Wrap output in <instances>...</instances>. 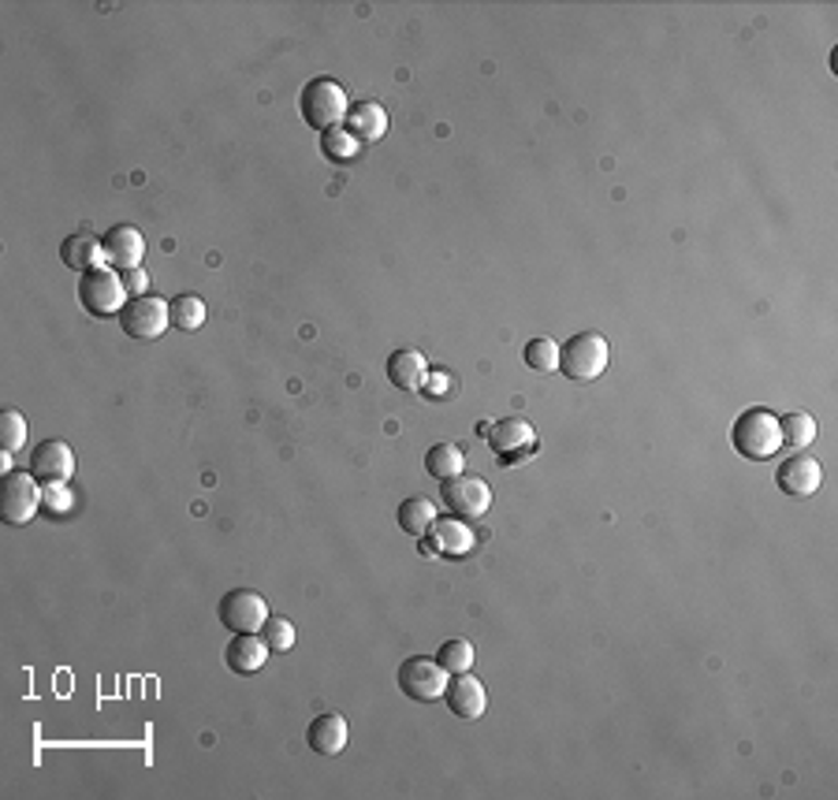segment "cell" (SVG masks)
I'll return each mask as SVG.
<instances>
[{"instance_id":"6da1fadb","label":"cell","mask_w":838,"mask_h":800,"mask_svg":"<svg viewBox=\"0 0 838 800\" xmlns=\"http://www.w3.org/2000/svg\"><path fill=\"white\" fill-rule=\"evenodd\" d=\"M299 112L313 131H321V134L336 131L350 112L347 89L328 75H313L299 94Z\"/></svg>"},{"instance_id":"7a4b0ae2","label":"cell","mask_w":838,"mask_h":800,"mask_svg":"<svg viewBox=\"0 0 838 800\" xmlns=\"http://www.w3.org/2000/svg\"><path fill=\"white\" fill-rule=\"evenodd\" d=\"M731 443H734V451L750 462L779 458V447H782L779 417L771 410H764V406H753V410L738 414V421L731 429Z\"/></svg>"},{"instance_id":"3957f363","label":"cell","mask_w":838,"mask_h":800,"mask_svg":"<svg viewBox=\"0 0 838 800\" xmlns=\"http://www.w3.org/2000/svg\"><path fill=\"white\" fill-rule=\"evenodd\" d=\"M608 358H611V347L600 332H578V335H571L566 347H559V372L585 384V380L603 377Z\"/></svg>"},{"instance_id":"277c9868","label":"cell","mask_w":838,"mask_h":800,"mask_svg":"<svg viewBox=\"0 0 838 800\" xmlns=\"http://www.w3.org/2000/svg\"><path fill=\"white\" fill-rule=\"evenodd\" d=\"M79 302H83V309L89 317H120L123 306L131 302L128 287H123V272H116V268L83 272Z\"/></svg>"},{"instance_id":"5b68a950","label":"cell","mask_w":838,"mask_h":800,"mask_svg":"<svg viewBox=\"0 0 838 800\" xmlns=\"http://www.w3.org/2000/svg\"><path fill=\"white\" fill-rule=\"evenodd\" d=\"M120 324H123V335H131L134 343H153L168 332L172 324V313H168V302L157 295H139L123 306L120 313Z\"/></svg>"},{"instance_id":"8992f818","label":"cell","mask_w":838,"mask_h":800,"mask_svg":"<svg viewBox=\"0 0 838 800\" xmlns=\"http://www.w3.org/2000/svg\"><path fill=\"white\" fill-rule=\"evenodd\" d=\"M41 511V485L34 473L12 469L4 473V499H0V514L8 525H26Z\"/></svg>"},{"instance_id":"52a82bcc","label":"cell","mask_w":838,"mask_h":800,"mask_svg":"<svg viewBox=\"0 0 838 800\" xmlns=\"http://www.w3.org/2000/svg\"><path fill=\"white\" fill-rule=\"evenodd\" d=\"M447 681H452V674H447L436 659H426V656H414L399 667V689L407 693V700H418V704L444 700Z\"/></svg>"},{"instance_id":"ba28073f","label":"cell","mask_w":838,"mask_h":800,"mask_svg":"<svg viewBox=\"0 0 838 800\" xmlns=\"http://www.w3.org/2000/svg\"><path fill=\"white\" fill-rule=\"evenodd\" d=\"M220 622L228 625L231 633H261L268 622L265 596L254 593V588H231V593L220 599Z\"/></svg>"},{"instance_id":"9c48e42d","label":"cell","mask_w":838,"mask_h":800,"mask_svg":"<svg viewBox=\"0 0 838 800\" xmlns=\"http://www.w3.org/2000/svg\"><path fill=\"white\" fill-rule=\"evenodd\" d=\"M444 503H447V511H452L455 517H463V522H477V517L489 514L492 488L484 485L481 477L463 473V477L444 480Z\"/></svg>"},{"instance_id":"30bf717a","label":"cell","mask_w":838,"mask_h":800,"mask_svg":"<svg viewBox=\"0 0 838 800\" xmlns=\"http://www.w3.org/2000/svg\"><path fill=\"white\" fill-rule=\"evenodd\" d=\"M477 548V536L463 517H436L426 533V554H444V559H466Z\"/></svg>"},{"instance_id":"8fae6325","label":"cell","mask_w":838,"mask_h":800,"mask_svg":"<svg viewBox=\"0 0 838 800\" xmlns=\"http://www.w3.org/2000/svg\"><path fill=\"white\" fill-rule=\"evenodd\" d=\"M775 485H779V492L794 495V499H809L819 492V485H824V469H819V462L813 458V454H790V458L779 462V473H775Z\"/></svg>"},{"instance_id":"7c38bea8","label":"cell","mask_w":838,"mask_h":800,"mask_svg":"<svg viewBox=\"0 0 838 800\" xmlns=\"http://www.w3.org/2000/svg\"><path fill=\"white\" fill-rule=\"evenodd\" d=\"M101 247H105V261L116 272L142 268V258H146V239H142V231L134 224H112L101 235Z\"/></svg>"},{"instance_id":"4fadbf2b","label":"cell","mask_w":838,"mask_h":800,"mask_svg":"<svg viewBox=\"0 0 838 800\" xmlns=\"http://www.w3.org/2000/svg\"><path fill=\"white\" fill-rule=\"evenodd\" d=\"M31 473L45 485H68L75 477V451L64 440H45L31 454Z\"/></svg>"},{"instance_id":"5bb4252c","label":"cell","mask_w":838,"mask_h":800,"mask_svg":"<svg viewBox=\"0 0 838 800\" xmlns=\"http://www.w3.org/2000/svg\"><path fill=\"white\" fill-rule=\"evenodd\" d=\"M306 741H310V749L318 752V756H324V760L339 756V752L347 749V741H350L347 718L339 715V712L318 715V718L310 723V730H306Z\"/></svg>"},{"instance_id":"9a60e30c","label":"cell","mask_w":838,"mask_h":800,"mask_svg":"<svg viewBox=\"0 0 838 800\" xmlns=\"http://www.w3.org/2000/svg\"><path fill=\"white\" fill-rule=\"evenodd\" d=\"M444 704L452 707L458 718H481L484 707H489V693H484L481 681L466 670V674H455L452 681H447Z\"/></svg>"},{"instance_id":"2e32d148","label":"cell","mask_w":838,"mask_h":800,"mask_svg":"<svg viewBox=\"0 0 838 800\" xmlns=\"http://www.w3.org/2000/svg\"><path fill=\"white\" fill-rule=\"evenodd\" d=\"M273 656V648L265 644V636L258 633H236V641L228 644L224 652V662H228L231 674H258L261 667Z\"/></svg>"},{"instance_id":"e0dca14e","label":"cell","mask_w":838,"mask_h":800,"mask_svg":"<svg viewBox=\"0 0 838 800\" xmlns=\"http://www.w3.org/2000/svg\"><path fill=\"white\" fill-rule=\"evenodd\" d=\"M429 361L421 350H395L387 358V380L399 391H426L429 384Z\"/></svg>"},{"instance_id":"ac0fdd59","label":"cell","mask_w":838,"mask_h":800,"mask_svg":"<svg viewBox=\"0 0 838 800\" xmlns=\"http://www.w3.org/2000/svg\"><path fill=\"white\" fill-rule=\"evenodd\" d=\"M60 258H64V265L75 268V272H94V268H101L105 247H101L97 235L75 231V235H68V239L60 242Z\"/></svg>"},{"instance_id":"d6986e66","label":"cell","mask_w":838,"mask_h":800,"mask_svg":"<svg viewBox=\"0 0 838 800\" xmlns=\"http://www.w3.org/2000/svg\"><path fill=\"white\" fill-rule=\"evenodd\" d=\"M347 134H355L358 142H376V139H384L387 134V112H384V105H376V102H358V105H350V112H347Z\"/></svg>"},{"instance_id":"ffe728a7","label":"cell","mask_w":838,"mask_h":800,"mask_svg":"<svg viewBox=\"0 0 838 800\" xmlns=\"http://www.w3.org/2000/svg\"><path fill=\"white\" fill-rule=\"evenodd\" d=\"M489 435H492L495 454H503V458H511V454H518V451H529L537 443V432L526 417H507V421L495 425Z\"/></svg>"},{"instance_id":"44dd1931","label":"cell","mask_w":838,"mask_h":800,"mask_svg":"<svg viewBox=\"0 0 838 800\" xmlns=\"http://www.w3.org/2000/svg\"><path fill=\"white\" fill-rule=\"evenodd\" d=\"M436 517H440L436 506H432V499H426V495L403 499L399 511H395V522H399V529L410 533V536H426Z\"/></svg>"},{"instance_id":"7402d4cb","label":"cell","mask_w":838,"mask_h":800,"mask_svg":"<svg viewBox=\"0 0 838 800\" xmlns=\"http://www.w3.org/2000/svg\"><path fill=\"white\" fill-rule=\"evenodd\" d=\"M426 473L436 480H452L466 473V454L458 443H432L426 451Z\"/></svg>"},{"instance_id":"603a6c76","label":"cell","mask_w":838,"mask_h":800,"mask_svg":"<svg viewBox=\"0 0 838 800\" xmlns=\"http://www.w3.org/2000/svg\"><path fill=\"white\" fill-rule=\"evenodd\" d=\"M168 313H172V329L179 332H197L205 324V302L197 295H176L168 302Z\"/></svg>"},{"instance_id":"cb8c5ba5","label":"cell","mask_w":838,"mask_h":800,"mask_svg":"<svg viewBox=\"0 0 838 800\" xmlns=\"http://www.w3.org/2000/svg\"><path fill=\"white\" fill-rule=\"evenodd\" d=\"M779 432H782V447L805 451L809 443L816 440V421L809 414H787L779 421Z\"/></svg>"},{"instance_id":"d4e9b609","label":"cell","mask_w":838,"mask_h":800,"mask_svg":"<svg viewBox=\"0 0 838 800\" xmlns=\"http://www.w3.org/2000/svg\"><path fill=\"white\" fill-rule=\"evenodd\" d=\"M474 659H477L474 644L463 641V636H455V641H444V644H440V652H436V662L447 670V674H466V670H474Z\"/></svg>"},{"instance_id":"484cf974","label":"cell","mask_w":838,"mask_h":800,"mask_svg":"<svg viewBox=\"0 0 838 800\" xmlns=\"http://www.w3.org/2000/svg\"><path fill=\"white\" fill-rule=\"evenodd\" d=\"M522 358L534 372H559V343L548 339V335H537V339L526 343Z\"/></svg>"},{"instance_id":"4316f807","label":"cell","mask_w":838,"mask_h":800,"mask_svg":"<svg viewBox=\"0 0 838 800\" xmlns=\"http://www.w3.org/2000/svg\"><path fill=\"white\" fill-rule=\"evenodd\" d=\"M358 150H362V142L355 139V134H347V131H328V134H321V153L328 160H339V165H347V160H355L358 157Z\"/></svg>"},{"instance_id":"83f0119b","label":"cell","mask_w":838,"mask_h":800,"mask_svg":"<svg viewBox=\"0 0 838 800\" xmlns=\"http://www.w3.org/2000/svg\"><path fill=\"white\" fill-rule=\"evenodd\" d=\"M261 636H265V644L273 652H291L295 648V622L291 618H284V614H268Z\"/></svg>"},{"instance_id":"f1b7e54d","label":"cell","mask_w":838,"mask_h":800,"mask_svg":"<svg viewBox=\"0 0 838 800\" xmlns=\"http://www.w3.org/2000/svg\"><path fill=\"white\" fill-rule=\"evenodd\" d=\"M26 443V417L20 410H4L0 414V447L8 454L20 451Z\"/></svg>"},{"instance_id":"f546056e","label":"cell","mask_w":838,"mask_h":800,"mask_svg":"<svg viewBox=\"0 0 838 800\" xmlns=\"http://www.w3.org/2000/svg\"><path fill=\"white\" fill-rule=\"evenodd\" d=\"M71 506H75V499H71L68 485H45L41 488V511H49L52 517H60V514H68Z\"/></svg>"},{"instance_id":"4dcf8cb0","label":"cell","mask_w":838,"mask_h":800,"mask_svg":"<svg viewBox=\"0 0 838 800\" xmlns=\"http://www.w3.org/2000/svg\"><path fill=\"white\" fill-rule=\"evenodd\" d=\"M123 287H128L131 298L149 295V276H146L142 268H131V272H123Z\"/></svg>"},{"instance_id":"1f68e13d","label":"cell","mask_w":838,"mask_h":800,"mask_svg":"<svg viewBox=\"0 0 838 800\" xmlns=\"http://www.w3.org/2000/svg\"><path fill=\"white\" fill-rule=\"evenodd\" d=\"M447 387V372L444 369H432L429 372V384H426V391H429V395H440V391H444Z\"/></svg>"}]
</instances>
